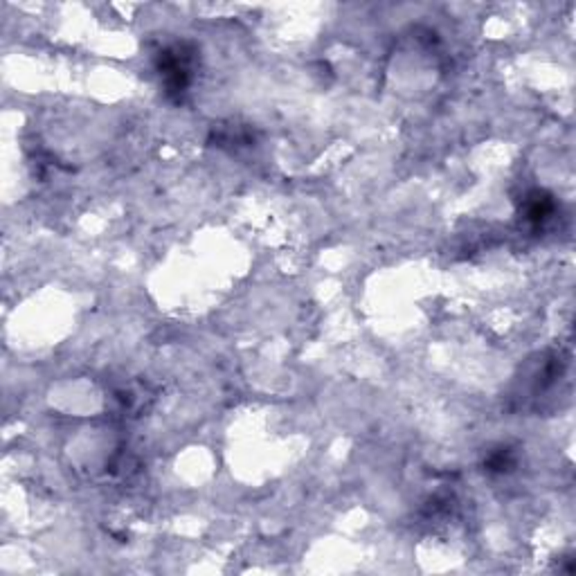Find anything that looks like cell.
I'll return each instance as SVG.
<instances>
[{
	"mask_svg": "<svg viewBox=\"0 0 576 576\" xmlns=\"http://www.w3.org/2000/svg\"><path fill=\"white\" fill-rule=\"evenodd\" d=\"M552 210H554V203L549 201L547 196L536 194V196H531V201H529V205H527L525 216H527V219H529L531 223H543V221L549 219V214H552Z\"/></svg>",
	"mask_w": 576,
	"mask_h": 576,
	"instance_id": "cell-2",
	"label": "cell"
},
{
	"mask_svg": "<svg viewBox=\"0 0 576 576\" xmlns=\"http://www.w3.org/2000/svg\"><path fill=\"white\" fill-rule=\"evenodd\" d=\"M198 50L192 43H174L158 54V72L165 86V93L174 99H183L196 75Z\"/></svg>",
	"mask_w": 576,
	"mask_h": 576,
	"instance_id": "cell-1",
	"label": "cell"
},
{
	"mask_svg": "<svg viewBox=\"0 0 576 576\" xmlns=\"http://www.w3.org/2000/svg\"><path fill=\"white\" fill-rule=\"evenodd\" d=\"M513 466V457L509 453V448H500L498 453H493L489 459H486V468L495 473H507Z\"/></svg>",
	"mask_w": 576,
	"mask_h": 576,
	"instance_id": "cell-3",
	"label": "cell"
}]
</instances>
